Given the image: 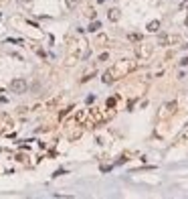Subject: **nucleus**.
Returning a JSON list of instances; mask_svg holds the SVG:
<instances>
[{
    "label": "nucleus",
    "mask_w": 188,
    "mask_h": 199,
    "mask_svg": "<svg viewBox=\"0 0 188 199\" xmlns=\"http://www.w3.org/2000/svg\"><path fill=\"white\" fill-rule=\"evenodd\" d=\"M180 65H188V57H184L182 61H180Z\"/></svg>",
    "instance_id": "4468645a"
},
{
    "label": "nucleus",
    "mask_w": 188,
    "mask_h": 199,
    "mask_svg": "<svg viewBox=\"0 0 188 199\" xmlns=\"http://www.w3.org/2000/svg\"><path fill=\"white\" fill-rule=\"evenodd\" d=\"M101 81H103V83H113V81H116V79H113V75H111V71H109V69H107V71L103 73Z\"/></svg>",
    "instance_id": "39448f33"
},
{
    "label": "nucleus",
    "mask_w": 188,
    "mask_h": 199,
    "mask_svg": "<svg viewBox=\"0 0 188 199\" xmlns=\"http://www.w3.org/2000/svg\"><path fill=\"white\" fill-rule=\"evenodd\" d=\"M107 19H109L111 23H117V20L121 19V12H119V10H117V8H111L109 12H107Z\"/></svg>",
    "instance_id": "7ed1b4c3"
},
{
    "label": "nucleus",
    "mask_w": 188,
    "mask_h": 199,
    "mask_svg": "<svg viewBox=\"0 0 188 199\" xmlns=\"http://www.w3.org/2000/svg\"><path fill=\"white\" fill-rule=\"evenodd\" d=\"M166 110H168V112H176V102L168 104V106H166Z\"/></svg>",
    "instance_id": "9b49d317"
},
{
    "label": "nucleus",
    "mask_w": 188,
    "mask_h": 199,
    "mask_svg": "<svg viewBox=\"0 0 188 199\" xmlns=\"http://www.w3.org/2000/svg\"><path fill=\"white\" fill-rule=\"evenodd\" d=\"M22 2H33V0H22Z\"/></svg>",
    "instance_id": "2eb2a0df"
},
{
    "label": "nucleus",
    "mask_w": 188,
    "mask_h": 199,
    "mask_svg": "<svg viewBox=\"0 0 188 199\" xmlns=\"http://www.w3.org/2000/svg\"><path fill=\"white\" fill-rule=\"evenodd\" d=\"M186 27H188V19H186Z\"/></svg>",
    "instance_id": "dca6fc26"
},
{
    "label": "nucleus",
    "mask_w": 188,
    "mask_h": 199,
    "mask_svg": "<svg viewBox=\"0 0 188 199\" xmlns=\"http://www.w3.org/2000/svg\"><path fill=\"white\" fill-rule=\"evenodd\" d=\"M107 59H109V55H107V53H101V55H99V61H107Z\"/></svg>",
    "instance_id": "ddd939ff"
},
{
    "label": "nucleus",
    "mask_w": 188,
    "mask_h": 199,
    "mask_svg": "<svg viewBox=\"0 0 188 199\" xmlns=\"http://www.w3.org/2000/svg\"><path fill=\"white\" fill-rule=\"evenodd\" d=\"M150 51H152V47H150V45H146V47L142 49V51H140V49H138V55H142V57H146V55H150Z\"/></svg>",
    "instance_id": "6e6552de"
},
{
    "label": "nucleus",
    "mask_w": 188,
    "mask_h": 199,
    "mask_svg": "<svg viewBox=\"0 0 188 199\" xmlns=\"http://www.w3.org/2000/svg\"><path fill=\"white\" fill-rule=\"evenodd\" d=\"M75 120H77V122H83V120H85V112H79V114H77V118H75Z\"/></svg>",
    "instance_id": "f8f14e48"
},
{
    "label": "nucleus",
    "mask_w": 188,
    "mask_h": 199,
    "mask_svg": "<svg viewBox=\"0 0 188 199\" xmlns=\"http://www.w3.org/2000/svg\"><path fill=\"white\" fill-rule=\"evenodd\" d=\"M148 31H150V33H156V31H160V20H152V23L148 24Z\"/></svg>",
    "instance_id": "423d86ee"
},
{
    "label": "nucleus",
    "mask_w": 188,
    "mask_h": 199,
    "mask_svg": "<svg viewBox=\"0 0 188 199\" xmlns=\"http://www.w3.org/2000/svg\"><path fill=\"white\" fill-rule=\"evenodd\" d=\"M134 69H135V63H131V61L123 59V61H119L117 65H113L109 71H111V75H113V79H117V77H123V75H127V73L134 71Z\"/></svg>",
    "instance_id": "f257e3e1"
},
{
    "label": "nucleus",
    "mask_w": 188,
    "mask_h": 199,
    "mask_svg": "<svg viewBox=\"0 0 188 199\" xmlns=\"http://www.w3.org/2000/svg\"><path fill=\"white\" fill-rule=\"evenodd\" d=\"M178 39H180V37H176V35H174V37H162V39H160V45H172V43H178Z\"/></svg>",
    "instance_id": "20e7f679"
},
{
    "label": "nucleus",
    "mask_w": 188,
    "mask_h": 199,
    "mask_svg": "<svg viewBox=\"0 0 188 199\" xmlns=\"http://www.w3.org/2000/svg\"><path fill=\"white\" fill-rule=\"evenodd\" d=\"M77 2H79V0H65L67 8H75V6H77Z\"/></svg>",
    "instance_id": "9d476101"
},
{
    "label": "nucleus",
    "mask_w": 188,
    "mask_h": 199,
    "mask_svg": "<svg viewBox=\"0 0 188 199\" xmlns=\"http://www.w3.org/2000/svg\"><path fill=\"white\" fill-rule=\"evenodd\" d=\"M101 29V23H99V20H95L93 19V23L89 24V31H91V33H95V31H99Z\"/></svg>",
    "instance_id": "0eeeda50"
},
{
    "label": "nucleus",
    "mask_w": 188,
    "mask_h": 199,
    "mask_svg": "<svg viewBox=\"0 0 188 199\" xmlns=\"http://www.w3.org/2000/svg\"><path fill=\"white\" fill-rule=\"evenodd\" d=\"M127 39H130V41H134V43H140V41H142V35L131 33V35H127Z\"/></svg>",
    "instance_id": "1a4fd4ad"
},
{
    "label": "nucleus",
    "mask_w": 188,
    "mask_h": 199,
    "mask_svg": "<svg viewBox=\"0 0 188 199\" xmlns=\"http://www.w3.org/2000/svg\"><path fill=\"white\" fill-rule=\"evenodd\" d=\"M26 88H29V85H26V81H24L22 77H16V79L10 81V92L12 93H24Z\"/></svg>",
    "instance_id": "f03ea898"
}]
</instances>
